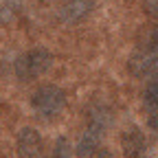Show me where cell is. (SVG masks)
Masks as SVG:
<instances>
[{
  "mask_svg": "<svg viewBox=\"0 0 158 158\" xmlns=\"http://www.w3.org/2000/svg\"><path fill=\"white\" fill-rule=\"evenodd\" d=\"M143 101H145V110H147L149 125H152L154 130H158V81H152V84L145 88Z\"/></svg>",
  "mask_w": 158,
  "mask_h": 158,
  "instance_id": "ba28073f",
  "label": "cell"
},
{
  "mask_svg": "<svg viewBox=\"0 0 158 158\" xmlns=\"http://www.w3.org/2000/svg\"><path fill=\"white\" fill-rule=\"evenodd\" d=\"M15 145H18L20 158H46L42 136H40V132L33 130V127H22L20 130L18 138H15Z\"/></svg>",
  "mask_w": 158,
  "mask_h": 158,
  "instance_id": "5b68a950",
  "label": "cell"
},
{
  "mask_svg": "<svg viewBox=\"0 0 158 158\" xmlns=\"http://www.w3.org/2000/svg\"><path fill=\"white\" fill-rule=\"evenodd\" d=\"M141 48L158 53V24H152V27H147L143 31V35H141Z\"/></svg>",
  "mask_w": 158,
  "mask_h": 158,
  "instance_id": "30bf717a",
  "label": "cell"
},
{
  "mask_svg": "<svg viewBox=\"0 0 158 158\" xmlns=\"http://www.w3.org/2000/svg\"><path fill=\"white\" fill-rule=\"evenodd\" d=\"M51 158H73V147L68 143L66 136H59L55 141V147H53V154Z\"/></svg>",
  "mask_w": 158,
  "mask_h": 158,
  "instance_id": "8fae6325",
  "label": "cell"
},
{
  "mask_svg": "<svg viewBox=\"0 0 158 158\" xmlns=\"http://www.w3.org/2000/svg\"><path fill=\"white\" fill-rule=\"evenodd\" d=\"M51 66H53V55L46 48H33L15 62V75L24 81H29V79L42 77Z\"/></svg>",
  "mask_w": 158,
  "mask_h": 158,
  "instance_id": "3957f363",
  "label": "cell"
},
{
  "mask_svg": "<svg viewBox=\"0 0 158 158\" xmlns=\"http://www.w3.org/2000/svg\"><path fill=\"white\" fill-rule=\"evenodd\" d=\"M143 9H145V13H147V15L158 18V0H145Z\"/></svg>",
  "mask_w": 158,
  "mask_h": 158,
  "instance_id": "7c38bea8",
  "label": "cell"
},
{
  "mask_svg": "<svg viewBox=\"0 0 158 158\" xmlns=\"http://www.w3.org/2000/svg\"><path fill=\"white\" fill-rule=\"evenodd\" d=\"M94 9V0H68L59 9V20L64 24H79Z\"/></svg>",
  "mask_w": 158,
  "mask_h": 158,
  "instance_id": "8992f818",
  "label": "cell"
},
{
  "mask_svg": "<svg viewBox=\"0 0 158 158\" xmlns=\"http://www.w3.org/2000/svg\"><path fill=\"white\" fill-rule=\"evenodd\" d=\"M147 145H145V136L138 130H130L123 136V156L125 158H145Z\"/></svg>",
  "mask_w": 158,
  "mask_h": 158,
  "instance_id": "52a82bcc",
  "label": "cell"
},
{
  "mask_svg": "<svg viewBox=\"0 0 158 158\" xmlns=\"http://www.w3.org/2000/svg\"><path fill=\"white\" fill-rule=\"evenodd\" d=\"M127 70H130V75H134L138 79L156 77L158 75V53L138 46L127 59Z\"/></svg>",
  "mask_w": 158,
  "mask_h": 158,
  "instance_id": "277c9868",
  "label": "cell"
},
{
  "mask_svg": "<svg viewBox=\"0 0 158 158\" xmlns=\"http://www.w3.org/2000/svg\"><path fill=\"white\" fill-rule=\"evenodd\" d=\"M110 121H112V112L103 103H94L90 108L88 127H86V132L81 134V138H79V143H77V156L88 158V156H94L99 152V143H101L103 134L108 132Z\"/></svg>",
  "mask_w": 158,
  "mask_h": 158,
  "instance_id": "6da1fadb",
  "label": "cell"
},
{
  "mask_svg": "<svg viewBox=\"0 0 158 158\" xmlns=\"http://www.w3.org/2000/svg\"><path fill=\"white\" fill-rule=\"evenodd\" d=\"M20 11H22V2H20V0H5V2L0 5V24L15 22Z\"/></svg>",
  "mask_w": 158,
  "mask_h": 158,
  "instance_id": "9c48e42d",
  "label": "cell"
},
{
  "mask_svg": "<svg viewBox=\"0 0 158 158\" xmlns=\"http://www.w3.org/2000/svg\"><path fill=\"white\" fill-rule=\"evenodd\" d=\"M92 158H114V156H112V154H110L108 149H99V152H97V154H94Z\"/></svg>",
  "mask_w": 158,
  "mask_h": 158,
  "instance_id": "4fadbf2b",
  "label": "cell"
},
{
  "mask_svg": "<svg viewBox=\"0 0 158 158\" xmlns=\"http://www.w3.org/2000/svg\"><path fill=\"white\" fill-rule=\"evenodd\" d=\"M66 106V94L59 86H40L31 94V108L44 118H55Z\"/></svg>",
  "mask_w": 158,
  "mask_h": 158,
  "instance_id": "7a4b0ae2",
  "label": "cell"
}]
</instances>
